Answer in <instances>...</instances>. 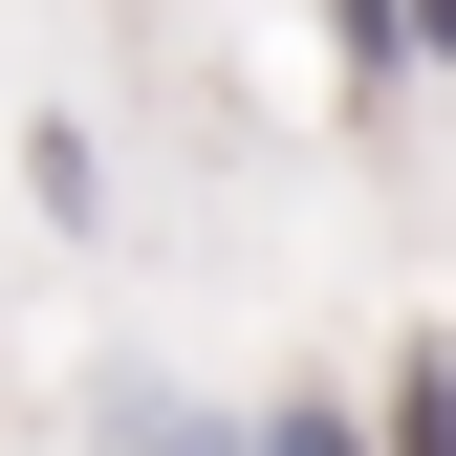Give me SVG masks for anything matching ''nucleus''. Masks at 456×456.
<instances>
[{"instance_id": "f257e3e1", "label": "nucleus", "mask_w": 456, "mask_h": 456, "mask_svg": "<svg viewBox=\"0 0 456 456\" xmlns=\"http://www.w3.org/2000/svg\"><path fill=\"white\" fill-rule=\"evenodd\" d=\"M391 456H456V348H391Z\"/></svg>"}, {"instance_id": "f03ea898", "label": "nucleus", "mask_w": 456, "mask_h": 456, "mask_svg": "<svg viewBox=\"0 0 456 456\" xmlns=\"http://www.w3.org/2000/svg\"><path fill=\"white\" fill-rule=\"evenodd\" d=\"M326 44H348V87H391L413 66V0H326Z\"/></svg>"}, {"instance_id": "7ed1b4c3", "label": "nucleus", "mask_w": 456, "mask_h": 456, "mask_svg": "<svg viewBox=\"0 0 456 456\" xmlns=\"http://www.w3.org/2000/svg\"><path fill=\"white\" fill-rule=\"evenodd\" d=\"M240 456H370V413H326V391H305V413H261Z\"/></svg>"}]
</instances>
